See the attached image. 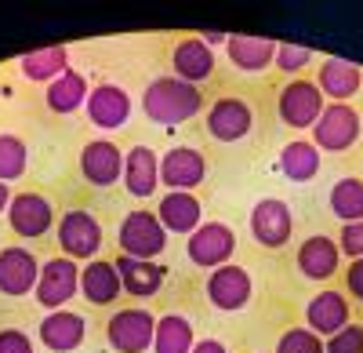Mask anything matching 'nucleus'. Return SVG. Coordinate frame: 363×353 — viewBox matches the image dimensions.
Returning a JSON list of instances; mask_svg holds the SVG:
<instances>
[{
    "label": "nucleus",
    "mask_w": 363,
    "mask_h": 353,
    "mask_svg": "<svg viewBox=\"0 0 363 353\" xmlns=\"http://www.w3.org/2000/svg\"><path fill=\"white\" fill-rule=\"evenodd\" d=\"M193 346H196V328L189 325V317H182V313L157 317L153 353H189Z\"/></svg>",
    "instance_id": "c85d7f7f"
},
{
    "label": "nucleus",
    "mask_w": 363,
    "mask_h": 353,
    "mask_svg": "<svg viewBox=\"0 0 363 353\" xmlns=\"http://www.w3.org/2000/svg\"><path fill=\"white\" fill-rule=\"evenodd\" d=\"M323 95H320V87L316 80H306V77H294L280 87V99H277V113H280V121L287 128H313L320 121V113H323Z\"/></svg>",
    "instance_id": "1a4fd4ad"
},
{
    "label": "nucleus",
    "mask_w": 363,
    "mask_h": 353,
    "mask_svg": "<svg viewBox=\"0 0 363 353\" xmlns=\"http://www.w3.org/2000/svg\"><path fill=\"white\" fill-rule=\"evenodd\" d=\"M203 179H207V161L193 146H174L160 157V186L193 193Z\"/></svg>",
    "instance_id": "4468645a"
},
{
    "label": "nucleus",
    "mask_w": 363,
    "mask_h": 353,
    "mask_svg": "<svg viewBox=\"0 0 363 353\" xmlns=\"http://www.w3.org/2000/svg\"><path fill=\"white\" fill-rule=\"evenodd\" d=\"M338 251L349 255V259H363V219H356V222H342Z\"/></svg>",
    "instance_id": "c9c22d12"
},
{
    "label": "nucleus",
    "mask_w": 363,
    "mask_h": 353,
    "mask_svg": "<svg viewBox=\"0 0 363 353\" xmlns=\"http://www.w3.org/2000/svg\"><path fill=\"white\" fill-rule=\"evenodd\" d=\"M77 291H80V266L66 255H55L40 266V281H37L33 299H37V306L55 313V310H66L69 299H77Z\"/></svg>",
    "instance_id": "423d86ee"
},
{
    "label": "nucleus",
    "mask_w": 363,
    "mask_h": 353,
    "mask_svg": "<svg viewBox=\"0 0 363 353\" xmlns=\"http://www.w3.org/2000/svg\"><path fill=\"white\" fill-rule=\"evenodd\" d=\"M323 353H363V325H349L323 342Z\"/></svg>",
    "instance_id": "f704fd0d"
},
{
    "label": "nucleus",
    "mask_w": 363,
    "mask_h": 353,
    "mask_svg": "<svg viewBox=\"0 0 363 353\" xmlns=\"http://www.w3.org/2000/svg\"><path fill=\"white\" fill-rule=\"evenodd\" d=\"M298 270L306 281H316V284H327L342 270V251H338V241L323 237V233H313L309 241H301L298 248Z\"/></svg>",
    "instance_id": "6ab92c4d"
},
{
    "label": "nucleus",
    "mask_w": 363,
    "mask_h": 353,
    "mask_svg": "<svg viewBox=\"0 0 363 353\" xmlns=\"http://www.w3.org/2000/svg\"><path fill=\"white\" fill-rule=\"evenodd\" d=\"M233 251H236V233L225 222H215V219L200 222V229L186 237V259L193 262V266L207 270V273L225 266V262L233 259Z\"/></svg>",
    "instance_id": "0eeeda50"
},
{
    "label": "nucleus",
    "mask_w": 363,
    "mask_h": 353,
    "mask_svg": "<svg viewBox=\"0 0 363 353\" xmlns=\"http://www.w3.org/2000/svg\"><path fill=\"white\" fill-rule=\"evenodd\" d=\"M294 233V215L287 208V200L280 197H262L251 212V237L269 248V251H280Z\"/></svg>",
    "instance_id": "9b49d317"
},
{
    "label": "nucleus",
    "mask_w": 363,
    "mask_h": 353,
    "mask_svg": "<svg viewBox=\"0 0 363 353\" xmlns=\"http://www.w3.org/2000/svg\"><path fill=\"white\" fill-rule=\"evenodd\" d=\"M313 63V51L309 48H298V44H277V58H272V66L277 70H284L291 80L301 73Z\"/></svg>",
    "instance_id": "72a5a7b5"
},
{
    "label": "nucleus",
    "mask_w": 363,
    "mask_h": 353,
    "mask_svg": "<svg viewBox=\"0 0 363 353\" xmlns=\"http://www.w3.org/2000/svg\"><path fill=\"white\" fill-rule=\"evenodd\" d=\"M87 95H91V87H87L84 73L66 70L62 77H55V80L48 84L44 102H48V109H51V113L66 116V113H77L80 106H87Z\"/></svg>",
    "instance_id": "bb28decb"
},
{
    "label": "nucleus",
    "mask_w": 363,
    "mask_h": 353,
    "mask_svg": "<svg viewBox=\"0 0 363 353\" xmlns=\"http://www.w3.org/2000/svg\"><path fill=\"white\" fill-rule=\"evenodd\" d=\"M320 150L309 142V139H298V142H287L284 150H280V171H284V179L291 183H309L320 175Z\"/></svg>",
    "instance_id": "cd10ccee"
},
{
    "label": "nucleus",
    "mask_w": 363,
    "mask_h": 353,
    "mask_svg": "<svg viewBox=\"0 0 363 353\" xmlns=\"http://www.w3.org/2000/svg\"><path fill=\"white\" fill-rule=\"evenodd\" d=\"M363 84V70L349 58H323L316 66V87L330 102H349Z\"/></svg>",
    "instance_id": "5701e85b"
},
{
    "label": "nucleus",
    "mask_w": 363,
    "mask_h": 353,
    "mask_svg": "<svg viewBox=\"0 0 363 353\" xmlns=\"http://www.w3.org/2000/svg\"><path fill=\"white\" fill-rule=\"evenodd\" d=\"M363 135V121L359 113L349 106V102H330L323 106L320 121L313 124V146L316 150H327V153H345L359 142Z\"/></svg>",
    "instance_id": "7ed1b4c3"
},
{
    "label": "nucleus",
    "mask_w": 363,
    "mask_h": 353,
    "mask_svg": "<svg viewBox=\"0 0 363 353\" xmlns=\"http://www.w3.org/2000/svg\"><path fill=\"white\" fill-rule=\"evenodd\" d=\"M142 109L153 124L174 128V124L193 121V116L203 109V95H200V87L178 80V77H157L142 92Z\"/></svg>",
    "instance_id": "f257e3e1"
},
{
    "label": "nucleus",
    "mask_w": 363,
    "mask_h": 353,
    "mask_svg": "<svg viewBox=\"0 0 363 353\" xmlns=\"http://www.w3.org/2000/svg\"><path fill=\"white\" fill-rule=\"evenodd\" d=\"M84 109H87V121L95 128L116 131V128H124L128 116H131V95L120 84H95Z\"/></svg>",
    "instance_id": "dca6fc26"
},
{
    "label": "nucleus",
    "mask_w": 363,
    "mask_h": 353,
    "mask_svg": "<svg viewBox=\"0 0 363 353\" xmlns=\"http://www.w3.org/2000/svg\"><path fill=\"white\" fill-rule=\"evenodd\" d=\"M203 291H207V303L215 306V310H222V313H240V310L251 303L255 284H251V273H247L244 266L225 262V266H218V270L207 273Z\"/></svg>",
    "instance_id": "9d476101"
},
{
    "label": "nucleus",
    "mask_w": 363,
    "mask_h": 353,
    "mask_svg": "<svg viewBox=\"0 0 363 353\" xmlns=\"http://www.w3.org/2000/svg\"><path fill=\"white\" fill-rule=\"evenodd\" d=\"M8 226L15 237L22 241H40L48 237V233L55 229V208H51V200L37 190H22L11 197L8 204Z\"/></svg>",
    "instance_id": "6e6552de"
},
{
    "label": "nucleus",
    "mask_w": 363,
    "mask_h": 353,
    "mask_svg": "<svg viewBox=\"0 0 363 353\" xmlns=\"http://www.w3.org/2000/svg\"><path fill=\"white\" fill-rule=\"evenodd\" d=\"M330 215L342 219V222H356L363 219V179H356V175H345V179H338L335 186H330Z\"/></svg>",
    "instance_id": "7c9ffc66"
},
{
    "label": "nucleus",
    "mask_w": 363,
    "mask_h": 353,
    "mask_svg": "<svg viewBox=\"0 0 363 353\" xmlns=\"http://www.w3.org/2000/svg\"><path fill=\"white\" fill-rule=\"evenodd\" d=\"M189 353H229L222 339H196V346Z\"/></svg>",
    "instance_id": "58836bf2"
},
{
    "label": "nucleus",
    "mask_w": 363,
    "mask_h": 353,
    "mask_svg": "<svg viewBox=\"0 0 363 353\" xmlns=\"http://www.w3.org/2000/svg\"><path fill=\"white\" fill-rule=\"evenodd\" d=\"M255 128V113L244 99H236V95H222L211 102L207 109V135L215 139V142H240V139H247Z\"/></svg>",
    "instance_id": "ddd939ff"
},
{
    "label": "nucleus",
    "mask_w": 363,
    "mask_h": 353,
    "mask_svg": "<svg viewBox=\"0 0 363 353\" xmlns=\"http://www.w3.org/2000/svg\"><path fill=\"white\" fill-rule=\"evenodd\" d=\"M0 353H37L33 339L18 328H0Z\"/></svg>",
    "instance_id": "e433bc0d"
},
{
    "label": "nucleus",
    "mask_w": 363,
    "mask_h": 353,
    "mask_svg": "<svg viewBox=\"0 0 363 353\" xmlns=\"http://www.w3.org/2000/svg\"><path fill=\"white\" fill-rule=\"evenodd\" d=\"M157 219L160 226L167 229V237L171 233H178V237H189V233L200 229L203 222V208H200V200L193 193H182V190H167L157 204Z\"/></svg>",
    "instance_id": "aec40b11"
},
{
    "label": "nucleus",
    "mask_w": 363,
    "mask_h": 353,
    "mask_svg": "<svg viewBox=\"0 0 363 353\" xmlns=\"http://www.w3.org/2000/svg\"><path fill=\"white\" fill-rule=\"evenodd\" d=\"M345 291H349L356 303H363V259H352L349 262V270H345Z\"/></svg>",
    "instance_id": "4c0bfd02"
},
{
    "label": "nucleus",
    "mask_w": 363,
    "mask_h": 353,
    "mask_svg": "<svg viewBox=\"0 0 363 353\" xmlns=\"http://www.w3.org/2000/svg\"><path fill=\"white\" fill-rule=\"evenodd\" d=\"M18 70L26 80H55L69 70V51L66 48H40V51H29L18 58Z\"/></svg>",
    "instance_id": "c756f323"
},
{
    "label": "nucleus",
    "mask_w": 363,
    "mask_h": 353,
    "mask_svg": "<svg viewBox=\"0 0 363 353\" xmlns=\"http://www.w3.org/2000/svg\"><path fill=\"white\" fill-rule=\"evenodd\" d=\"M164 251H167V229L160 226L157 212H145V208L128 212L124 222H120V255L157 262Z\"/></svg>",
    "instance_id": "20e7f679"
},
{
    "label": "nucleus",
    "mask_w": 363,
    "mask_h": 353,
    "mask_svg": "<svg viewBox=\"0 0 363 353\" xmlns=\"http://www.w3.org/2000/svg\"><path fill=\"white\" fill-rule=\"evenodd\" d=\"M37 339L51 353H73L87 339V320L73 310H55L37 325Z\"/></svg>",
    "instance_id": "a211bd4d"
},
{
    "label": "nucleus",
    "mask_w": 363,
    "mask_h": 353,
    "mask_svg": "<svg viewBox=\"0 0 363 353\" xmlns=\"http://www.w3.org/2000/svg\"><path fill=\"white\" fill-rule=\"evenodd\" d=\"M29 168V150L18 135H0V183H15L22 179Z\"/></svg>",
    "instance_id": "2f4dec72"
},
{
    "label": "nucleus",
    "mask_w": 363,
    "mask_h": 353,
    "mask_svg": "<svg viewBox=\"0 0 363 353\" xmlns=\"http://www.w3.org/2000/svg\"><path fill=\"white\" fill-rule=\"evenodd\" d=\"M120 273L109 259H91L87 266H80V295L91 303V306H113L120 299Z\"/></svg>",
    "instance_id": "b1692460"
},
{
    "label": "nucleus",
    "mask_w": 363,
    "mask_h": 353,
    "mask_svg": "<svg viewBox=\"0 0 363 353\" xmlns=\"http://www.w3.org/2000/svg\"><path fill=\"white\" fill-rule=\"evenodd\" d=\"M55 237H58V248L66 251V259L91 262L102 251V222L84 208H73V212H62V219L55 222Z\"/></svg>",
    "instance_id": "f03ea898"
},
{
    "label": "nucleus",
    "mask_w": 363,
    "mask_h": 353,
    "mask_svg": "<svg viewBox=\"0 0 363 353\" xmlns=\"http://www.w3.org/2000/svg\"><path fill=\"white\" fill-rule=\"evenodd\" d=\"M171 70L178 80H186V84H200V80H211L215 77V51H211L200 37H186V40H178L174 51H171Z\"/></svg>",
    "instance_id": "4be33fe9"
},
{
    "label": "nucleus",
    "mask_w": 363,
    "mask_h": 353,
    "mask_svg": "<svg viewBox=\"0 0 363 353\" xmlns=\"http://www.w3.org/2000/svg\"><path fill=\"white\" fill-rule=\"evenodd\" d=\"M272 353H323V339L313 335L309 328H291V332L280 335Z\"/></svg>",
    "instance_id": "473e14b6"
},
{
    "label": "nucleus",
    "mask_w": 363,
    "mask_h": 353,
    "mask_svg": "<svg viewBox=\"0 0 363 353\" xmlns=\"http://www.w3.org/2000/svg\"><path fill=\"white\" fill-rule=\"evenodd\" d=\"M11 197H15V193L8 190V183H0V215L8 212V204H11Z\"/></svg>",
    "instance_id": "ea45409f"
},
{
    "label": "nucleus",
    "mask_w": 363,
    "mask_h": 353,
    "mask_svg": "<svg viewBox=\"0 0 363 353\" xmlns=\"http://www.w3.org/2000/svg\"><path fill=\"white\" fill-rule=\"evenodd\" d=\"M37 281H40V266H37L33 251L22 248V244L0 248V295L26 299L37 291Z\"/></svg>",
    "instance_id": "f8f14e48"
},
{
    "label": "nucleus",
    "mask_w": 363,
    "mask_h": 353,
    "mask_svg": "<svg viewBox=\"0 0 363 353\" xmlns=\"http://www.w3.org/2000/svg\"><path fill=\"white\" fill-rule=\"evenodd\" d=\"M124 190L135 200H149L160 190V157L149 146H135L124 157Z\"/></svg>",
    "instance_id": "412c9836"
},
{
    "label": "nucleus",
    "mask_w": 363,
    "mask_h": 353,
    "mask_svg": "<svg viewBox=\"0 0 363 353\" xmlns=\"http://www.w3.org/2000/svg\"><path fill=\"white\" fill-rule=\"evenodd\" d=\"M116 273H120V284H124L128 295L135 299H153L160 284H164V266L153 259H131V255H120L116 262Z\"/></svg>",
    "instance_id": "393cba45"
},
{
    "label": "nucleus",
    "mask_w": 363,
    "mask_h": 353,
    "mask_svg": "<svg viewBox=\"0 0 363 353\" xmlns=\"http://www.w3.org/2000/svg\"><path fill=\"white\" fill-rule=\"evenodd\" d=\"M80 175H84V183L99 186V190L120 183V175H124V153H120V146L109 139L87 142L80 150Z\"/></svg>",
    "instance_id": "2eb2a0df"
},
{
    "label": "nucleus",
    "mask_w": 363,
    "mask_h": 353,
    "mask_svg": "<svg viewBox=\"0 0 363 353\" xmlns=\"http://www.w3.org/2000/svg\"><path fill=\"white\" fill-rule=\"evenodd\" d=\"M157 317L142 306H124L106 320V339L116 353H145L153 349Z\"/></svg>",
    "instance_id": "39448f33"
},
{
    "label": "nucleus",
    "mask_w": 363,
    "mask_h": 353,
    "mask_svg": "<svg viewBox=\"0 0 363 353\" xmlns=\"http://www.w3.org/2000/svg\"><path fill=\"white\" fill-rule=\"evenodd\" d=\"M349 317H352L349 299L342 295V291H335V288H323L306 306V328L313 335H320V339H330L335 332H342L349 325Z\"/></svg>",
    "instance_id": "f3484780"
},
{
    "label": "nucleus",
    "mask_w": 363,
    "mask_h": 353,
    "mask_svg": "<svg viewBox=\"0 0 363 353\" xmlns=\"http://www.w3.org/2000/svg\"><path fill=\"white\" fill-rule=\"evenodd\" d=\"M225 55H229V63H233L240 73H262V70H269L272 58H277V40L229 33V40H225Z\"/></svg>",
    "instance_id": "a878e982"
}]
</instances>
